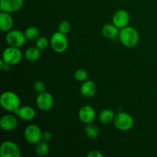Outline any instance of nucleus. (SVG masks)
Segmentation results:
<instances>
[{
    "mask_svg": "<svg viewBox=\"0 0 157 157\" xmlns=\"http://www.w3.org/2000/svg\"><path fill=\"white\" fill-rule=\"evenodd\" d=\"M0 104L5 110L15 113L20 107L19 97L15 92L6 90L0 96Z\"/></svg>",
    "mask_w": 157,
    "mask_h": 157,
    "instance_id": "nucleus-1",
    "label": "nucleus"
},
{
    "mask_svg": "<svg viewBox=\"0 0 157 157\" xmlns=\"http://www.w3.org/2000/svg\"><path fill=\"white\" fill-rule=\"evenodd\" d=\"M118 39L126 47H134L139 41V34L134 28L127 26L120 29Z\"/></svg>",
    "mask_w": 157,
    "mask_h": 157,
    "instance_id": "nucleus-2",
    "label": "nucleus"
},
{
    "mask_svg": "<svg viewBox=\"0 0 157 157\" xmlns=\"http://www.w3.org/2000/svg\"><path fill=\"white\" fill-rule=\"evenodd\" d=\"M113 124L115 127L119 130L127 131L133 127L134 121L130 114L126 112H120L115 115L113 120Z\"/></svg>",
    "mask_w": 157,
    "mask_h": 157,
    "instance_id": "nucleus-3",
    "label": "nucleus"
},
{
    "mask_svg": "<svg viewBox=\"0 0 157 157\" xmlns=\"http://www.w3.org/2000/svg\"><path fill=\"white\" fill-rule=\"evenodd\" d=\"M50 44L52 49L57 53H63L65 52L68 46V41L65 34L56 32L52 35Z\"/></svg>",
    "mask_w": 157,
    "mask_h": 157,
    "instance_id": "nucleus-4",
    "label": "nucleus"
},
{
    "mask_svg": "<svg viewBox=\"0 0 157 157\" xmlns=\"http://www.w3.org/2000/svg\"><path fill=\"white\" fill-rule=\"evenodd\" d=\"M22 58V53L19 48L9 47L4 49L2 52V59L10 65H15L19 63Z\"/></svg>",
    "mask_w": 157,
    "mask_h": 157,
    "instance_id": "nucleus-5",
    "label": "nucleus"
},
{
    "mask_svg": "<svg viewBox=\"0 0 157 157\" xmlns=\"http://www.w3.org/2000/svg\"><path fill=\"white\" fill-rule=\"evenodd\" d=\"M6 41L9 46L20 48L25 43L26 38L25 33L19 30H10L6 36Z\"/></svg>",
    "mask_w": 157,
    "mask_h": 157,
    "instance_id": "nucleus-6",
    "label": "nucleus"
},
{
    "mask_svg": "<svg viewBox=\"0 0 157 157\" xmlns=\"http://www.w3.org/2000/svg\"><path fill=\"white\" fill-rule=\"evenodd\" d=\"M0 155L2 157H20L21 150L15 143L6 140L0 146Z\"/></svg>",
    "mask_w": 157,
    "mask_h": 157,
    "instance_id": "nucleus-7",
    "label": "nucleus"
},
{
    "mask_svg": "<svg viewBox=\"0 0 157 157\" xmlns=\"http://www.w3.org/2000/svg\"><path fill=\"white\" fill-rule=\"evenodd\" d=\"M42 131L38 126L35 124H30L25 128L24 131V136L28 143L36 144L41 140Z\"/></svg>",
    "mask_w": 157,
    "mask_h": 157,
    "instance_id": "nucleus-8",
    "label": "nucleus"
},
{
    "mask_svg": "<svg viewBox=\"0 0 157 157\" xmlns=\"http://www.w3.org/2000/svg\"><path fill=\"white\" fill-rule=\"evenodd\" d=\"M35 103H36L37 107L40 110H42V111L50 110L54 105L53 96L48 92L44 91L42 93L38 94Z\"/></svg>",
    "mask_w": 157,
    "mask_h": 157,
    "instance_id": "nucleus-9",
    "label": "nucleus"
},
{
    "mask_svg": "<svg viewBox=\"0 0 157 157\" xmlns=\"http://www.w3.org/2000/svg\"><path fill=\"white\" fill-rule=\"evenodd\" d=\"M96 117V112L93 107L90 105H84L80 108L78 111V118L84 124H88L93 122Z\"/></svg>",
    "mask_w": 157,
    "mask_h": 157,
    "instance_id": "nucleus-10",
    "label": "nucleus"
},
{
    "mask_svg": "<svg viewBox=\"0 0 157 157\" xmlns=\"http://www.w3.org/2000/svg\"><path fill=\"white\" fill-rule=\"evenodd\" d=\"M112 22L120 29L128 26L130 22V15L128 12L124 9L117 11L113 15Z\"/></svg>",
    "mask_w": 157,
    "mask_h": 157,
    "instance_id": "nucleus-11",
    "label": "nucleus"
},
{
    "mask_svg": "<svg viewBox=\"0 0 157 157\" xmlns=\"http://www.w3.org/2000/svg\"><path fill=\"white\" fill-rule=\"evenodd\" d=\"M22 6L23 0H0V9L8 13L17 12Z\"/></svg>",
    "mask_w": 157,
    "mask_h": 157,
    "instance_id": "nucleus-12",
    "label": "nucleus"
},
{
    "mask_svg": "<svg viewBox=\"0 0 157 157\" xmlns=\"http://www.w3.org/2000/svg\"><path fill=\"white\" fill-rule=\"evenodd\" d=\"M18 126V120L14 115L6 114L0 119V127L5 131H12Z\"/></svg>",
    "mask_w": 157,
    "mask_h": 157,
    "instance_id": "nucleus-13",
    "label": "nucleus"
},
{
    "mask_svg": "<svg viewBox=\"0 0 157 157\" xmlns=\"http://www.w3.org/2000/svg\"><path fill=\"white\" fill-rule=\"evenodd\" d=\"M80 92L81 95L84 98H92L94 96V94L97 92V86L95 83L92 81H84L80 87Z\"/></svg>",
    "mask_w": 157,
    "mask_h": 157,
    "instance_id": "nucleus-14",
    "label": "nucleus"
},
{
    "mask_svg": "<svg viewBox=\"0 0 157 157\" xmlns=\"http://www.w3.org/2000/svg\"><path fill=\"white\" fill-rule=\"evenodd\" d=\"M15 114L23 121H29L33 119L35 117V110L33 107L30 106H23L19 107V108L15 112Z\"/></svg>",
    "mask_w": 157,
    "mask_h": 157,
    "instance_id": "nucleus-15",
    "label": "nucleus"
},
{
    "mask_svg": "<svg viewBox=\"0 0 157 157\" xmlns=\"http://www.w3.org/2000/svg\"><path fill=\"white\" fill-rule=\"evenodd\" d=\"M13 26V18L10 13L1 12L0 13V29L2 32H8L12 30Z\"/></svg>",
    "mask_w": 157,
    "mask_h": 157,
    "instance_id": "nucleus-16",
    "label": "nucleus"
},
{
    "mask_svg": "<svg viewBox=\"0 0 157 157\" xmlns=\"http://www.w3.org/2000/svg\"><path fill=\"white\" fill-rule=\"evenodd\" d=\"M120 33V29H118L114 24H106L102 28V35L108 39L114 40L118 38Z\"/></svg>",
    "mask_w": 157,
    "mask_h": 157,
    "instance_id": "nucleus-17",
    "label": "nucleus"
},
{
    "mask_svg": "<svg viewBox=\"0 0 157 157\" xmlns=\"http://www.w3.org/2000/svg\"><path fill=\"white\" fill-rule=\"evenodd\" d=\"M115 115L114 112L110 109H104L99 114L100 122L102 124H110L113 122Z\"/></svg>",
    "mask_w": 157,
    "mask_h": 157,
    "instance_id": "nucleus-18",
    "label": "nucleus"
},
{
    "mask_svg": "<svg viewBox=\"0 0 157 157\" xmlns=\"http://www.w3.org/2000/svg\"><path fill=\"white\" fill-rule=\"evenodd\" d=\"M41 56V50L35 46V47H30L25 52V57L26 60L30 62H34L39 59Z\"/></svg>",
    "mask_w": 157,
    "mask_h": 157,
    "instance_id": "nucleus-19",
    "label": "nucleus"
},
{
    "mask_svg": "<svg viewBox=\"0 0 157 157\" xmlns=\"http://www.w3.org/2000/svg\"><path fill=\"white\" fill-rule=\"evenodd\" d=\"M24 33L26 40H29V41H36L39 38L40 35L39 30L35 26H30L27 28Z\"/></svg>",
    "mask_w": 157,
    "mask_h": 157,
    "instance_id": "nucleus-20",
    "label": "nucleus"
},
{
    "mask_svg": "<svg viewBox=\"0 0 157 157\" xmlns=\"http://www.w3.org/2000/svg\"><path fill=\"white\" fill-rule=\"evenodd\" d=\"M35 152L39 156H44L48 153L49 146L47 142L41 140L35 144Z\"/></svg>",
    "mask_w": 157,
    "mask_h": 157,
    "instance_id": "nucleus-21",
    "label": "nucleus"
},
{
    "mask_svg": "<svg viewBox=\"0 0 157 157\" xmlns=\"http://www.w3.org/2000/svg\"><path fill=\"white\" fill-rule=\"evenodd\" d=\"M84 133L88 138L94 139L99 135V129L95 124L90 123V124H86V127L84 128Z\"/></svg>",
    "mask_w": 157,
    "mask_h": 157,
    "instance_id": "nucleus-22",
    "label": "nucleus"
},
{
    "mask_svg": "<svg viewBox=\"0 0 157 157\" xmlns=\"http://www.w3.org/2000/svg\"><path fill=\"white\" fill-rule=\"evenodd\" d=\"M74 77L78 81L84 82V81H87V78H88V74H87L86 70L80 68L75 71V74H74Z\"/></svg>",
    "mask_w": 157,
    "mask_h": 157,
    "instance_id": "nucleus-23",
    "label": "nucleus"
},
{
    "mask_svg": "<svg viewBox=\"0 0 157 157\" xmlns=\"http://www.w3.org/2000/svg\"><path fill=\"white\" fill-rule=\"evenodd\" d=\"M49 44V41L46 37H39L35 41V46L40 50H44Z\"/></svg>",
    "mask_w": 157,
    "mask_h": 157,
    "instance_id": "nucleus-24",
    "label": "nucleus"
},
{
    "mask_svg": "<svg viewBox=\"0 0 157 157\" xmlns=\"http://www.w3.org/2000/svg\"><path fill=\"white\" fill-rule=\"evenodd\" d=\"M71 28V25L70 22L67 20H64V21L60 22L59 25H58V32L67 35L70 32Z\"/></svg>",
    "mask_w": 157,
    "mask_h": 157,
    "instance_id": "nucleus-25",
    "label": "nucleus"
},
{
    "mask_svg": "<svg viewBox=\"0 0 157 157\" xmlns=\"http://www.w3.org/2000/svg\"><path fill=\"white\" fill-rule=\"evenodd\" d=\"M45 89L46 84L43 81L38 80V81H35V84H34V90H35V91L36 92V93H42V92L45 91Z\"/></svg>",
    "mask_w": 157,
    "mask_h": 157,
    "instance_id": "nucleus-26",
    "label": "nucleus"
},
{
    "mask_svg": "<svg viewBox=\"0 0 157 157\" xmlns=\"http://www.w3.org/2000/svg\"><path fill=\"white\" fill-rule=\"evenodd\" d=\"M52 133L48 131H44L42 132V136H41V140L44 141V142H49L52 140Z\"/></svg>",
    "mask_w": 157,
    "mask_h": 157,
    "instance_id": "nucleus-27",
    "label": "nucleus"
},
{
    "mask_svg": "<svg viewBox=\"0 0 157 157\" xmlns=\"http://www.w3.org/2000/svg\"><path fill=\"white\" fill-rule=\"evenodd\" d=\"M11 66L12 65H10V64L5 62L4 60H3L2 58L0 60V69H1L2 71H9L11 69Z\"/></svg>",
    "mask_w": 157,
    "mask_h": 157,
    "instance_id": "nucleus-28",
    "label": "nucleus"
},
{
    "mask_svg": "<svg viewBox=\"0 0 157 157\" xmlns=\"http://www.w3.org/2000/svg\"><path fill=\"white\" fill-rule=\"evenodd\" d=\"M87 157H103L104 155L98 150H92L87 154Z\"/></svg>",
    "mask_w": 157,
    "mask_h": 157,
    "instance_id": "nucleus-29",
    "label": "nucleus"
}]
</instances>
